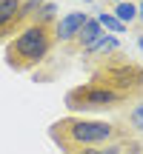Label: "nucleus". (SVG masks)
I'll use <instances>...</instances> for the list:
<instances>
[{"mask_svg":"<svg viewBox=\"0 0 143 154\" xmlns=\"http://www.w3.org/2000/svg\"><path fill=\"white\" fill-rule=\"evenodd\" d=\"M49 137L63 154H77L83 149H94V146L115 143L120 137H132L123 128L120 120H97V117H80L69 114L60 117L49 126Z\"/></svg>","mask_w":143,"mask_h":154,"instance_id":"f257e3e1","label":"nucleus"},{"mask_svg":"<svg viewBox=\"0 0 143 154\" xmlns=\"http://www.w3.org/2000/svg\"><path fill=\"white\" fill-rule=\"evenodd\" d=\"M55 46H57L55 23H29L9 40V46H6V66L11 72H32L52 54Z\"/></svg>","mask_w":143,"mask_h":154,"instance_id":"f03ea898","label":"nucleus"},{"mask_svg":"<svg viewBox=\"0 0 143 154\" xmlns=\"http://www.w3.org/2000/svg\"><path fill=\"white\" fill-rule=\"evenodd\" d=\"M92 80L115 88V91L123 94L129 103H135V100L143 97V66L135 63V60H129V57H123V51L109 54L100 63H94Z\"/></svg>","mask_w":143,"mask_h":154,"instance_id":"7ed1b4c3","label":"nucleus"},{"mask_svg":"<svg viewBox=\"0 0 143 154\" xmlns=\"http://www.w3.org/2000/svg\"><path fill=\"white\" fill-rule=\"evenodd\" d=\"M123 106H129V100L97 80L80 83L66 91V109L72 111H120Z\"/></svg>","mask_w":143,"mask_h":154,"instance_id":"20e7f679","label":"nucleus"},{"mask_svg":"<svg viewBox=\"0 0 143 154\" xmlns=\"http://www.w3.org/2000/svg\"><path fill=\"white\" fill-rule=\"evenodd\" d=\"M20 6L23 0H0V40H11L23 29Z\"/></svg>","mask_w":143,"mask_h":154,"instance_id":"39448f33","label":"nucleus"},{"mask_svg":"<svg viewBox=\"0 0 143 154\" xmlns=\"http://www.w3.org/2000/svg\"><path fill=\"white\" fill-rule=\"evenodd\" d=\"M103 34V29H100V23L94 20V17H89L86 23H83V29L75 34V37L69 40L66 46H63V51L66 54H83L86 49H92L94 43H97V37Z\"/></svg>","mask_w":143,"mask_h":154,"instance_id":"423d86ee","label":"nucleus"},{"mask_svg":"<svg viewBox=\"0 0 143 154\" xmlns=\"http://www.w3.org/2000/svg\"><path fill=\"white\" fill-rule=\"evenodd\" d=\"M89 20V14L86 11H69L66 17H60V20H55V37H57V43H63L66 46L72 37H75L77 32L83 29V23Z\"/></svg>","mask_w":143,"mask_h":154,"instance_id":"0eeeda50","label":"nucleus"},{"mask_svg":"<svg viewBox=\"0 0 143 154\" xmlns=\"http://www.w3.org/2000/svg\"><path fill=\"white\" fill-rule=\"evenodd\" d=\"M117 51H123V43L117 40V34H100V37H97V43H94L92 49H86V51H83V60H92L89 66H94V63H100L103 57L117 54Z\"/></svg>","mask_w":143,"mask_h":154,"instance_id":"6e6552de","label":"nucleus"},{"mask_svg":"<svg viewBox=\"0 0 143 154\" xmlns=\"http://www.w3.org/2000/svg\"><path fill=\"white\" fill-rule=\"evenodd\" d=\"M143 143L138 137H120L115 143H106V146H94V149H83L77 154H140Z\"/></svg>","mask_w":143,"mask_h":154,"instance_id":"1a4fd4ad","label":"nucleus"},{"mask_svg":"<svg viewBox=\"0 0 143 154\" xmlns=\"http://www.w3.org/2000/svg\"><path fill=\"white\" fill-rule=\"evenodd\" d=\"M120 123L123 128H126L132 137H143V97L135 100V103H129L126 109H120Z\"/></svg>","mask_w":143,"mask_h":154,"instance_id":"9d476101","label":"nucleus"},{"mask_svg":"<svg viewBox=\"0 0 143 154\" xmlns=\"http://www.w3.org/2000/svg\"><path fill=\"white\" fill-rule=\"evenodd\" d=\"M112 14H115L123 26H132V23L138 20V6H135L132 0H120V3H115V11H112Z\"/></svg>","mask_w":143,"mask_h":154,"instance_id":"9b49d317","label":"nucleus"},{"mask_svg":"<svg viewBox=\"0 0 143 154\" xmlns=\"http://www.w3.org/2000/svg\"><path fill=\"white\" fill-rule=\"evenodd\" d=\"M94 20L100 23V29H109V34H123V32H126V26H123V23L117 20L112 11H100Z\"/></svg>","mask_w":143,"mask_h":154,"instance_id":"f8f14e48","label":"nucleus"},{"mask_svg":"<svg viewBox=\"0 0 143 154\" xmlns=\"http://www.w3.org/2000/svg\"><path fill=\"white\" fill-rule=\"evenodd\" d=\"M135 23H140V26H143V0L138 3V20H135Z\"/></svg>","mask_w":143,"mask_h":154,"instance_id":"ddd939ff","label":"nucleus"},{"mask_svg":"<svg viewBox=\"0 0 143 154\" xmlns=\"http://www.w3.org/2000/svg\"><path fill=\"white\" fill-rule=\"evenodd\" d=\"M138 46H140V49H143V34H140V37H138Z\"/></svg>","mask_w":143,"mask_h":154,"instance_id":"4468645a","label":"nucleus"},{"mask_svg":"<svg viewBox=\"0 0 143 154\" xmlns=\"http://www.w3.org/2000/svg\"><path fill=\"white\" fill-rule=\"evenodd\" d=\"M83 3H92V0H83Z\"/></svg>","mask_w":143,"mask_h":154,"instance_id":"2eb2a0df","label":"nucleus"},{"mask_svg":"<svg viewBox=\"0 0 143 154\" xmlns=\"http://www.w3.org/2000/svg\"><path fill=\"white\" fill-rule=\"evenodd\" d=\"M115 3H120V0H115Z\"/></svg>","mask_w":143,"mask_h":154,"instance_id":"dca6fc26","label":"nucleus"},{"mask_svg":"<svg viewBox=\"0 0 143 154\" xmlns=\"http://www.w3.org/2000/svg\"><path fill=\"white\" fill-rule=\"evenodd\" d=\"M140 154H143V151H140Z\"/></svg>","mask_w":143,"mask_h":154,"instance_id":"f3484780","label":"nucleus"}]
</instances>
